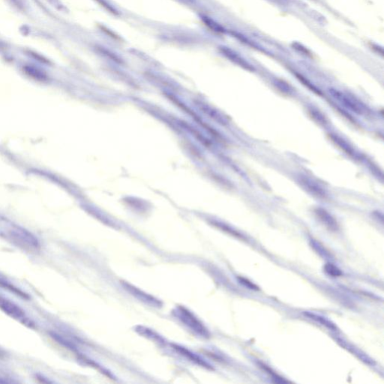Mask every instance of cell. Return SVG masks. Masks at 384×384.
Segmentation results:
<instances>
[{
  "label": "cell",
  "mask_w": 384,
  "mask_h": 384,
  "mask_svg": "<svg viewBox=\"0 0 384 384\" xmlns=\"http://www.w3.org/2000/svg\"><path fill=\"white\" fill-rule=\"evenodd\" d=\"M174 314L176 317L188 328V329L193 332L196 335L203 338H209L210 332L206 326L203 324L202 322L189 310L184 308L182 306H179L176 308Z\"/></svg>",
  "instance_id": "1"
},
{
  "label": "cell",
  "mask_w": 384,
  "mask_h": 384,
  "mask_svg": "<svg viewBox=\"0 0 384 384\" xmlns=\"http://www.w3.org/2000/svg\"><path fill=\"white\" fill-rule=\"evenodd\" d=\"M0 309L11 318L26 325L28 327L33 328L34 323L27 317L25 311L13 302L8 299L0 297Z\"/></svg>",
  "instance_id": "2"
},
{
  "label": "cell",
  "mask_w": 384,
  "mask_h": 384,
  "mask_svg": "<svg viewBox=\"0 0 384 384\" xmlns=\"http://www.w3.org/2000/svg\"><path fill=\"white\" fill-rule=\"evenodd\" d=\"M331 95L335 98V100L341 103V104L352 110L353 112L358 113V114H366L367 110L366 107L360 103L358 100L355 99L350 95L344 94V92H340L335 89H330L329 90Z\"/></svg>",
  "instance_id": "3"
},
{
  "label": "cell",
  "mask_w": 384,
  "mask_h": 384,
  "mask_svg": "<svg viewBox=\"0 0 384 384\" xmlns=\"http://www.w3.org/2000/svg\"><path fill=\"white\" fill-rule=\"evenodd\" d=\"M11 236L22 246L26 247L30 249L40 248V243L38 242V239L26 230L17 228L11 232Z\"/></svg>",
  "instance_id": "4"
},
{
  "label": "cell",
  "mask_w": 384,
  "mask_h": 384,
  "mask_svg": "<svg viewBox=\"0 0 384 384\" xmlns=\"http://www.w3.org/2000/svg\"><path fill=\"white\" fill-rule=\"evenodd\" d=\"M300 185L314 196L320 198H325L326 196V191L313 179L308 176H303L300 178Z\"/></svg>",
  "instance_id": "5"
},
{
  "label": "cell",
  "mask_w": 384,
  "mask_h": 384,
  "mask_svg": "<svg viewBox=\"0 0 384 384\" xmlns=\"http://www.w3.org/2000/svg\"><path fill=\"white\" fill-rule=\"evenodd\" d=\"M315 214L319 220L332 231H337L338 230V225L336 220L329 214L326 210L323 209H317L315 210Z\"/></svg>",
  "instance_id": "6"
},
{
  "label": "cell",
  "mask_w": 384,
  "mask_h": 384,
  "mask_svg": "<svg viewBox=\"0 0 384 384\" xmlns=\"http://www.w3.org/2000/svg\"><path fill=\"white\" fill-rule=\"evenodd\" d=\"M173 348L177 351L179 354H182V356H185L186 358L189 359L191 361H193L194 363L196 364L200 365V366H204V367L207 368V369H211L210 365L208 363H206L202 359L200 358L198 356L195 355V354H192L191 351L185 349V348H182V347L178 346V345H173Z\"/></svg>",
  "instance_id": "7"
},
{
  "label": "cell",
  "mask_w": 384,
  "mask_h": 384,
  "mask_svg": "<svg viewBox=\"0 0 384 384\" xmlns=\"http://www.w3.org/2000/svg\"><path fill=\"white\" fill-rule=\"evenodd\" d=\"M304 314L307 316V317H309L311 320H314V321L320 323V324L326 326V327L331 329V330L335 331L337 329V327L334 323H332V322L329 321V320L325 318V317H322V316L317 315V314L311 312H305Z\"/></svg>",
  "instance_id": "8"
},
{
  "label": "cell",
  "mask_w": 384,
  "mask_h": 384,
  "mask_svg": "<svg viewBox=\"0 0 384 384\" xmlns=\"http://www.w3.org/2000/svg\"><path fill=\"white\" fill-rule=\"evenodd\" d=\"M126 289L128 291H130L132 294H133V295L136 296L138 298L141 299L143 301L147 302L148 304H150V303H153L155 306V305H158V302L157 300H154V298L147 295V294H143L142 291L136 289V288H134V287H132L131 285H128V284L126 285Z\"/></svg>",
  "instance_id": "9"
},
{
  "label": "cell",
  "mask_w": 384,
  "mask_h": 384,
  "mask_svg": "<svg viewBox=\"0 0 384 384\" xmlns=\"http://www.w3.org/2000/svg\"><path fill=\"white\" fill-rule=\"evenodd\" d=\"M0 287L5 288V289L8 290L11 292L14 293L16 295L19 296V297H22V298L29 299V297L27 294H25L23 291L19 290L18 288H16L14 285L10 284L9 282L7 281L3 280V279H0Z\"/></svg>",
  "instance_id": "10"
},
{
  "label": "cell",
  "mask_w": 384,
  "mask_h": 384,
  "mask_svg": "<svg viewBox=\"0 0 384 384\" xmlns=\"http://www.w3.org/2000/svg\"><path fill=\"white\" fill-rule=\"evenodd\" d=\"M324 271L326 272V274L332 277H340L343 275L339 268L331 263H328L325 265Z\"/></svg>",
  "instance_id": "11"
},
{
  "label": "cell",
  "mask_w": 384,
  "mask_h": 384,
  "mask_svg": "<svg viewBox=\"0 0 384 384\" xmlns=\"http://www.w3.org/2000/svg\"><path fill=\"white\" fill-rule=\"evenodd\" d=\"M238 280H239V283L242 284L243 286L246 287V288H249V289L254 290V291H258L259 290L258 287L253 284L252 282H250L248 279L239 277L238 278Z\"/></svg>",
  "instance_id": "12"
},
{
  "label": "cell",
  "mask_w": 384,
  "mask_h": 384,
  "mask_svg": "<svg viewBox=\"0 0 384 384\" xmlns=\"http://www.w3.org/2000/svg\"><path fill=\"white\" fill-rule=\"evenodd\" d=\"M37 379L40 380L41 382L42 383H51V381H50L49 380L42 379V377L41 375H37Z\"/></svg>",
  "instance_id": "13"
},
{
  "label": "cell",
  "mask_w": 384,
  "mask_h": 384,
  "mask_svg": "<svg viewBox=\"0 0 384 384\" xmlns=\"http://www.w3.org/2000/svg\"><path fill=\"white\" fill-rule=\"evenodd\" d=\"M5 354L3 352V351H2V350H0V358L2 359L5 357Z\"/></svg>",
  "instance_id": "14"
}]
</instances>
